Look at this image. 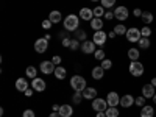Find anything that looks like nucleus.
<instances>
[{
    "label": "nucleus",
    "mask_w": 156,
    "mask_h": 117,
    "mask_svg": "<svg viewBox=\"0 0 156 117\" xmlns=\"http://www.w3.org/2000/svg\"><path fill=\"white\" fill-rule=\"evenodd\" d=\"M92 109H95L97 112H100V111H106L108 109V101L106 100H103V98H94V101H92Z\"/></svg>",
    "instance_id": "obj_6"
},
{
    "label": "nucleus",
    "mask_w": 156,
    "mask_h": 117,
    "mask_svg": "<svg viewBox=\"0 0 156 117\" xmlns=\"http://www.w3.org/2000/svg\"><path fill=\"white\" fill-rule=\"evenodd\" d=\"M51 25H53V23H51L50 20H44V22H42V27H44L45 30H48V28L51 27Z\"/></svg>",
    "instance_id": "obj_42"
},
{
    "label": "nucleus",
    "mask_w": 156,
    "mask_h": 117,
    "mask_svg": "<svg viewBox=\"0 0 156 117\" xmlns=\"http://www.w3.org/2000/svg\"><path fill=\"white\" fill-rule=\"evenodd\" d=\"M69 48H72V50H76V48H81L80 42H78V39H72V42H70V47H69Z\"/></svg>",
    "instance_id": "obj_37"
},
{
    "label": "nucleus",
    "mask_w": 156,
    "mask_h": 117,
    "mask_svg": "<svg viewBox=\"0 0 156 117\" xmlns=\"http://www.w3.org/2000/svg\"><path fill=\"white\" fill-rule=\"evenodd\" d=\"M59 108H61V106H58V105H53V108H51V109H53V111H56V112H58V111H59Z\"/></svg>",
    "instance_id": "obj_49"
},
{
    "label": "nucleus",
    "mask_w": 156,
    "mask_h": 117,
    "mask_svg": "<svg viewBox=\"0 0 156 117\" xmlns=\"http://www.w3.org/2000/svg\"><path fill=\"white\" fill-rule=\"evenodd\" d=\"M70 86L75 89V92H83L86 89V80L81 75H73L70 78Z\"/></svg>",
    "instance_id": "obj_2"
},
{
    "label": "nucleus",
    "mask_w": 156,
    "mask_h": 117,
    "mask_svg": "<svg viewBox=\"0 0 156 117\" xmlns=\"http://www.w3.org/2000/svg\"><path fill=\"white\" fill-rule=\"evenodd\" d=\"M133 12H134V17H140V16H142V12H144V11H142V9H139V8H136Z\"/></svg>",
    "instance_id": "obj_43"
},
{
    "label": "nucleus",
    "mask_w": 156,
    "mask_h": 117,
    "mask_svg": "<svg viewBox=\"0 0 156 117\" xmlns=\"http://www.w3.org/2000/svg\"><path fill=\"white\" fill-rule=\"evenodd\" d=\"M47 47H48V39H45V37L36 39V42H34V50L37 51V53H44V51L47 50Z\"/></svg>",
    "instance_id": "obj_8"
},
{
    "label": "nucleus",
    "mask_w": 156,
    "mask_h": 117,
    "mask_svg": "<svg viewBox=\"0 0 156 117\" xmlns=\"http://www.w3.org/2000/svg\"><path fill=\"white\" fill-rule=\"evenodd\" d=\"M134 103L139 106V108H142V106H145V97L142 95V97H137L136 100H134Z\"/></svg>",
    "instance_id": "obj_36"
},
{
    "label": "nucleus",
    "mask_w": 156,
    "mask_h": 117,
    "mask_svg": "<svg viewBox=\"0 0 156 117\" xmlns=\"http://www.w3.org/2000/svg\"><path fill=\"white\" fill-rule=\"evenodd\" d=\"M150 83H151V84L156 87V76H154V78H151V81H150Z\"/></svg>",
    "instance_id": "obj_50"
},
{
    "label": "nucleus",
    "mask_w": 156,
    "mask_h": 117,
    "mask_svg": "<svg viewBox=\"0 0 156 117\" xmlns=\"http://www.w3.org/2000/svg\"><path fill=\"white\" fill-rule=\"evenodd\" d=\"M128 58L131 59V61H137L139 59V50L134 48V47H131V48L128 50Z\"/></svg>",
    "instance_id": "obj_25"
},
{
    "label": "nucleus",
    "mask_w": 156,
    "mask_h": 117,
    "mask_svg": "<svg viewBox=\"0 0 156 117\" xmlns=\"http://www.w3.org/2000/svg\"><path fill=\"white\" fill-rule=\"evenodd\" d=\"M94 56H95V59H98V61H103V59H105V51H103V50H95Z\"/></svg>",
    "instance_id": "obj_35"
},
{
    "label": "nucleus",
    "mask_w": 156,
    "mask_h": 117,
    "mask_svg": "<svg viewBox=\"0 0 156 117\" xmlns=\"http://www.w3.org/2000/svg\"><path fill=\"white\" fill-rule=\"evenodd\" d=\"M58 112L61 114V117H70V115L73 114V109H72L70 105H62V106L59 108Z\"/></svg>",
    "instance_id": "obj_17"
},
{
    "label": "nucleus",
    "mask_w": 156,
    "mask_h": 117,
    "mask_svg": "<svg viewBox=\"0 0 156 117\" xmlns=\"http://www.w3.org/2000/svg\"><path fill=\"white\" fill-rule=\"evenodd\" d=\"M103 8H112L115 5V0H100Z\"/></svg>",
    "instance_id": "obj_32"
},
{
    "label": "nucleus",
    "mask_w": 156,
    "mask_h": 117,
    "mask_svg": "<svg viewBox=\"0 0 156 117\" xmlns=\"http://www.w3.org/2000/svg\"><path fill=\"white\" fill-rule=\"evenodd\" d=\"M154 86L150 83V84H144L142 86V95H144L145 98H153L154 97Z\"/></svg>",
    "instance_id": "obj_13"
},
{
    "label": "nucleus",
    "mask_w": 156,
    "mask_h": 117,
    "mask_svg": "<svg viewBox=\"0 0 156 117\" xmlns=\"http://www.w3.org/2000/svg\"><path fill=\"white\" fill-rule=\"evenodd\" d=\"M129 73L133 76H142V73H144V64L139 61H131V64H129Z\"/></svg>",
    "instance_id": "obj_4"
},
{
    "label": "nucleus",
    "mask_w": 156,
    "mask_h": 117,
    "mask_svg": "<svg viewBox=\"0 0 156 117\" xmlns=\"http://www.w3.org/2000/svg\"><path fill=\"white\" fill-rule=\"evenodd\" d=\"M95 117H106V112H105V111H100V112H97Z\"/></svg>",
    "instance_id": "obj_46"
},
{
    "label": "nucleus",
    "mask_w": 156,
    "mask_h": 117,
    "mask_svg": "<svg viewBox=\"0 0 156 117\" xmlns=\"http://www.w3.org/2000/svg\"><path fill=\"white\" fill-rule=\"evenodd\" d=\"M105 112H106V117H119V109H117V106H109Z\"/></svg>",
    "instance_id": "obj_26"
},
{
    "label": "nucleus",
    "mask_w": 156,
    "mask_h": 117,
    "mask_svg": "<svg viewBox=\"0 0 156 117\" xmlns=\"http://www.w3.org/2000/svg\"><path fill=\"white\" fill-rule=\"evenodd\" d=\"M106 101H108L109 106H117V105H120V97H119V94H117V92H114V90H112V92L108 94Z\"/></svg>",
    "instance_id": "obj_12"
},
{
    "label": "nucleus",
    "mask_w": 156,
    "mask_h": 117,
    "mask_svg": "<svg viewBox=\"0 0 156 117\" xmlns=\"http://www.w3.org/2000/svg\"><path fill=\"white\" fill-rule=\"evenodd\" d=\"M103 75H105V69L101 66H97V67L92 69V78L94 80H100V78H103Z\"/></svg>",
    "instance_id": "obj_19"
},
{
    "label": "nucleus",
    "mask_w": 156,
    "mask_h": 117,
    "mask_svg": "<svg viewBox=\"0 0 156 117\" xmlns=\"http://www.w3.org/2000/svg\"><path fill=\"white\" fill-rule=\"evenodd\" d=\"M134 97L133 95H129V94H126V95H123L122 98H120V105L123 106V108H129V106H133L134 105Z\"/></svg>",
    "instance_id": "obj_14"
},
{
    "label": "nucleus",
    "mask_w": 156,
    "mask_h": 117,
    "mask_svg": "<svg viewBox=\"0 0 156 117\" xmlns=\"http://www.w3.org/2000/svg\"><path fill=\"white\" fill-rule=\"evenodd\" d=\"M94 11V17H101V16H105V8L103 6H97L92 9Z\"/></svg>",
    "instance_id": "obj_29"
},
{
    "label": "nucleus",
    "mask_w": 156,
    "mask_h": 117,
    "mask_svg": "<svg viewBox=\"0 0 156 117\" xmlns=\"http://www.w3.org/2000/svg\"><path fill=\"white\" fill-rule=\"evenodd\" d=\"M78 23H80V17L75 14H69L64 19V28L67 31H76L78 30Z\"/></svg>",
    "instance_id": "obj_1"
},
{
    "label": "nucleus",
    "mask_w": 156,
    "mask_h": 117,
    "mask_svg": "<svg viewBox=\"0 0 156 117\" xmlns=\"http://www.w3.org/2000/svg\"><path fill=\"white\" fill-rule=\"evenodd\" d=\"M101 67L105 69V70H109V69L112 67V61H111V59H103V61H101Z\"/></svg>",
    "instance_id": "obj_33"
},
{
    "label": "nucleus",
    "mask_w": 156,
    "mask_h": 117,
    "mask_svg": "<svg viewBox=\"0 0 156 117\" xmlns=\"http://www.w3.org/2000/svg\"><path fill=\"white\" fill-rule=\"evenodd\" d=\"M16 89L19 90V92H25V90L28 89V83L23 80V78H17L16 80Z\"/></svg>",
    "instance_id": "obj_18"
},
{
    "label": "nucleus",
    "mask_w": 156,
    "mask_h": 117,
    "mask_svg": "<svg viewBox=\"0 0 156 117\" xmlns=\"http://www.w3.org/2000/svg\"><path fill=\"white\" fill-rule=\"evenodd\" d=\"M48 117H61V114H59V112H56V111H53V112H51Z\"/></svg>",
    "instance_id": "obj_47"
},
{
    "label": "nucleus",
    "mask_w": 156,
    "mask_h": 117,
    "mask_svg": "<svg viewBox=\"0 0 156 117\" xmlns=\"http://www.w3.org/2000/svg\"><path fill=\"white\" fill-rule=\"evenodd\" d=\"M106 39H108V33H105L103 30H98V31H95L92 41L95 42V45H105Z\"/></svg>",
    "instance_id": "obj_7"
},
{
    "label": "nucleus",
    "mask_w": 156,
    "mask_h": 117,
    "mask_svg": "<svg viewBox=\"0 0 156 117\" xmlns=\"http://www.w3.org/2000/svg\"><path fill=\"white\" fill-rule=\"evenodd\" d=\"M51 62H53L55 66H59V62H61V56H53V58H51Z\"/></svg>",
    "instance_id": "obj_41"
},
{
    "label": "nucleus",
    "mask_w": 156,
    "mask_h": 117,
    "mask_svg": "<svg viewBox=\"0 0 156 117\" xmlns=\"http://www.w3.org/2000/svg\"><path fill=\"white\" fill-rule=\"evenodd\" d=\"M48 20H50L51 23H58V22H61V12H59V11H51V12H50V16H48Z\"/></svg>",
    "instance_id": "obj_22"
},
{
    "label": "nucleus",
    "mask_w": 156,
    "mask_h": 117,
    "mask_svg": "<svg viewBox=\"0 0 156 117\" xmlns=\"http://www.w3.org/2000/svg\"><path fill=\"white\" fill-rule=\"evenodd\" d=\"M31 87L34 89V90H37V92H42V90H45V87H47V83L42 80V78H33V81H31Z\"/></svg>",
    "instance_id": "obj_9"
},
{
    "label": "nucleus",
    "mask_w": 156,
    "mask_h": 117,
    "mask_svg": "<svg viewBox=\"0 0 156 117\" xmlns=\"http://www.w3.org/2000/svg\"><path fill=\"white\" fill-rule=\"evenodd\" d=\"M128 16H129V12H128V8H126V6H117V8L114 9V17H115L117 20L123 22V20L128 19Z\"/></svg>",
    "instance_id": "obj_5"
},
{
    "label": "nucleus",
    "mask_w": 156,
    "mask_h": 117,
    "mask_svg": "<svg viewBox=\"0 0 156 117\" xmlns=\"http://www.w3.org/2000/svg\"><path fill=\"white\" fill-rule=\"evenodd\" d=\"M105 17H106L108 20H111V19L114 17V12H111V11H108V12H105Z\"/></svg>",
    "instance_id": "obj_44"
},
{
    "label": "nucleus",
    "mask_w": 156,
    "mask_h": 117,
    "mask_svg": "<svg viewBox=\"0 0 156 117\" xmlns=\"http://www.w3.org/2000/svg\"><path fill=\"white\" fill-rule=\"evenodd\" d=\"M22 117H34V111H31V109H25L23 114H22Z\"/></svg>",
    "instance_id": "obj_39"
},
{
    "label": "nucleus",
    "mask_w": 156,
    "mask_h": 117,
    "mask_svg": "<svg viewBox=\"0 0 156 117\" xmlns=\"http://www.w3.org/2000/svg\"><path fill=\"white\" fill-rule=\"evenodd\" d=\"M108 36H109V37H111V39H112V37H115V36H117V34H115V31H114V30H112V31H109V33H108Z\"/></svg>",
    "instance_id": "obj_48"
},
{
    "label": "nucleus",
    "mask_w": 156,
    "mask_h": 117,
    "mask_svg": "<svg viewBox=\"0 0 156 117\" xmlns=\"http://www.w3.org/2000/svg\"><path fill=\"white\" fill-rule=\"evenodd\" d=\"M55 64L51 62V61H42L41 62V72L48 75V73H55Z\"/></svg>",
    "instance_id": "obj_10"
},
{
    "label": "nucleus",
    "mask_w": 156,
    "mask_h": 117,
    "mask_svg": "<svg viewBox=\"0 0 156 117\" xmlns=\"http://www.w3.org/2000/svg\"><path fill=\"white\" fill-rule=\"evenodd\" d=\"M140 19H142V22H144L145 25H148V23L153 22V14L150 11H144V12H142V16H140Z\"/></svg>",
    "instance_id": "obj_23"
},
{
    "label": "nucleus",
    "mask_w": 156,
    "mask_h": 117,
    "mask_svg": "<svg viewBox=\"0 0 156 117\" xmlns=\"http://www.w3.org/2000/svg\"><path fill=\"white\" fill-rule=\"evenodd\" d=\"M75 37L78 39V41H86V31L84 30H76V34H75Z\"/></svg>",
    "instance_id": "obj_31"
},
{
    "label": "nucleus",
    "mask_w": 156,
    "mask_h": 117,
    "mask_svg": "<svg viewBox=\"0 0 156 117\" xmlns=\"http://www.w3.org/2000/svg\"><path fill=\"white\" fill-rule=\"evenodd\" d=\"M153 101H154V105H156V94H154V97H153Z\"/></svg>",
    "instance_id": "obj_51"
},
{
    "label": "nucleus",
    "mask_w": 156,
    "mask_h": 117,
    "mask_svg": "<svg viewBox=\"0 0 156 117\" xmlns=\"http://www.w3.org/2000/svg\"><path fill=\"white\" fill-rule=\"evenodd\" d=\"M154 115V109H153V106H142V109H140V117H153Z\"/></svg>",
    "instance_id": "obj_20"
},
{
    "label": "nucleus",
    "mask_w": 156,
    "mask_h": 117,
    "mask_svg": "<svg viewBox=\"0 0 156 117\" xmlns=\"http://www.w3.org/2000/svg\"><path fill=\"white\" fill-rule=\"evenodd\" d=\"M25 73H27V76H30V78H36V73H37V70H36V67L30 66V67H27Z\"/></svg>",
    "instance_id": "obj_30"
},
{
    "label": "nucleus",
    "mask_w": 156,
    "mask_h": 117,
    "mask_svg": "<svg viewBox=\"0 0 156 117\" xmlns=\"http://www.w3.org/2000/svg\"><path fill=\"white\" fill-rule=\"evenodd\" d=\"M81 51H83V53H86V55L95 53V42L94 41H84L81 44Z\"/></svg>",
    "instance_id": "obj_11"
},
{
    "label": "nucleus",
    "mask_w": 156,
    "mask_h": 117,
    "mask_svg": "<svg viewBox=\"0 0 156 117\" xmlns=\"http://www.w3.org/2000/svg\"><path fill=\"white\" fill-rule=\"evenodd\" d=\"M140 33H142V37H150V34H151V28L148 27V25H145V27L140 30Z\"/></svg>",
    "instance_id": "obj_34"
},
{
    "label": "nucleus",
    "mask_w": 156,
    "mask_h": 117,
    "mask_svg": "<svg viewBox=\"0 0 156 117\" xmlns=\"http://www.w3.org/2000/svg\"><path fill=\"white\" fill-rule=\"evenodd\" d=\"M90 27H92V30H95V31L101 30L103 28V20L100 17H94L92 20H90Z\"/></svg>",
    "instance_id": "obj_21"
},
{
    "label": "nucleus",
    "mask_w": 156,
    "mask_h": 117,
    "mask_svg": "<svg viewBox=\"0 0 156 117\" xmlns=\"http://www.w3.org/2000/svg\"><path fill=\"white\" fill-rule=\"evenodd\" d=\"M114 31H115V34H126V28H125V25H122V23H119V25H115L114 27Z\"/></svg>",
    "instance_id": "obj_27"
},
{
    "label": "nucleus",
    "mask_w": 156,
    "mask_h": 117,
    "mask_svg": "<svg viewBox=\"0 0 156 117\" xmlns=\"http://www.w3.org/2000/svg\"><path fill=\"white\" fill-rule=\"evenodd\" d=\"M55 75H56L58 80H64V78H66V75H67V70L64 69V67H61V66H58V67L55 69Z\"/></svg>",
    "instance_id": "obj_24"
},
{
    "label": "nucleus",
    "mask_w": 156,
    "mask_h": 117,
    "mask_svg": "<svg viewBox=\"0 0 156 117\" xmlns=\"http://www.w3.org/2000/svg\"><path fill=\"white\" fill-rule=\"evenodd\" d=\"M81 98H84V97H83V92H75V95H73V101H75V103H80Z\"/></svg>",
    "instance_id": "obj_38"
},
{
    "label": "nucleus",
    "mask_w": 156,
    "mask_h": 117,
    "mask_svg": "<svg viewBox=\"0 0 156 117\" xmlns=\"http://www.w3.org/2000/svg\"><path fill=\"white\" fill-rule=\"evenodd\" d=\"M125 36H126V39H128L129 42H139L140 37H142V33H140L139 28L133 27V28H128V31H126Z\"/></svg>",
    "instance_id": "obj_3"
},
{
    "label": "nucleus",
    "mask_w": 156,
    "mask_h": 117,
    "mask_svg": "<svg viewBox=\"0 0 156 117\" xmlns=\"http://www.w3.org/2000/svg\"><path fill=\"white\" fill-rule=\"evenodd\" d=\"M23 94L27 95V97H31V95H33V89H27V90H25Z\"/></svg>",
    "instance_id": "obj_45"
},
{
    "label": "nucleus",
    "mask_w": 156,
    "mask_h": 117,
    "mask_svg": "<svg viewBox=\"0 0 156 117\" xmlns=\"http://www.w3.org/2000/svg\"><path fill=\"white\" fill-rule=\"evenodd\" d=\"M80 17L90 22V20L94 19V11L90 9V8H83V9H80Z\"/></svg>",
    "instance_id": "obj_16"
},
{
    "label": "nucleus",
    "mask_w": 156,
    "mask_h": 117,
    "mask_svg": "<svg viewBox=\"0 0 156 117\" xmlns=\"http://www.w3.org/2000/svg\"><path fill=\"white\" fill-rule=\"evenodd\" d=\"M83 97H84L86 100H94V98H97V89H95V87H86V89L83 90Z\"/></svg>",
    "instance_id": "obj_15"
},
{
    "label": "nucleus",
    "mask_w": 156,
    "mask_h": 117,
    "mask_svg": "<svg viewBox=\"0 0 156 117\" xmlns=\"http://www.w3.org/2000/svg\"><path fill=\"white\" fill-rule=\"evenodd\" d=\"M140 48H148L150 47V39L148 37H140V41L137 42Z\"/></svg>",
    "instance_id": "obj_28"
},
{
    "label": "nucleus",
    "mask_w": 156,
    "mask_h": 117,
    "mask_svg": "<svg viewBox=\"0 0 156 117\" xmlns=\"http://www.w3.org/2000/svg\"><path fill=\"white\" fill-rule=\"evenodd\" d=\"M92 2H98V0H92Z\"/></svg>",
    "instance_id": "obj_52"
},
{
    "label": "nucleus",
    "mask_w": 156,
    "mask_h": 117,
    "mask_svg": "<svg viewBox=\"0 0 156 117\" xmlns=\"http://www.w3.org/2000/svg\"><path fill=\"white\" fill-rule=\"evenodd\" d=\"M70 42H72V39H70V37H64L62 41H61V44H62L64 47H70Z\"/></svg>",
    "instance_id": "obj_40"
}]
</instances>
